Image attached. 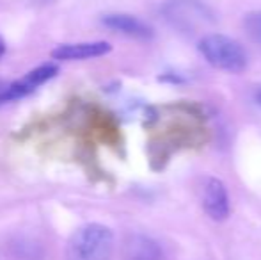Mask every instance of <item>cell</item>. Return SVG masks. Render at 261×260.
<instances>
[{
  "label": "cell",
  "mask_w": 261,
  "mask_h": 260,
  "mask_svg": "<svg viewBox=\"0 0 261 260\" xmlns=\"http://www.w3.org/2000/svg\"><path fill=\"white\" fill-rule=\"evenodd\" d=\"M4 54H6V41H4L2 36H0V59L4 57Z\"/></svg>",
  "instance_id": "obj_12"
},
{
  "label": "cell",
  "mask_w": 261,
  "mask_h": 260,
  "mask_svg": "<svg viewBox=\"0 0 261 260\" xmlns=\"http://www.w3.org/2000/svg\"><path fill=\"white\" fill-rule=\"evenodd\" d=\"M254 102L258 105H261V87H258V89L254 91Z\"/></svg>",
  "instance_id": "obj_11"
},
{
  "label": "cell",
  "mask_w": 261,
  "mask_h": 260,
  "mask_svg": "<svg viewBox=\"0 0 261 260\" xmlns=\"http://www.w3.org/2000/svg\"><path fill=\"white\" fill-rule=\"evenodd\" d=\"M112 50L110 43L107 41H84V43H68L59 45L52 50L50 56L57 61H86L103 57Z\"/></svg>",
  "instance_id": "obj_6"
},
{
  "label": "cell",
  "mask_w": 261,
  "mask_h": 260,
  "mask_svg": "<svg viewBox=\"0 0 261 260\" xmlns=\"http://www.w3.org/2000/svg\"><path fill=\"white\" fill-rule=\"evenodd\" d=\"M162 82H172V84H183L185 79H181L179 75H172V73H165V75L160 77Z\"/></svg>",
  "instance_id": "obj_10"
},
{
  "label": "cell",
  "mask_w": 261,
  "mask_h": 260,
  "mask_svg": "<svg viewBox=\"0 0 261 260\" xmlns=\"http://www.w3.org/2000/svg\"><path fill=\"white\" fill-rule=\"evenodd\" d=\"M112 251V230L100 223H87L68 241L66 260H110Z\"/></svg>",
  "instance_id": "obj_1"
},
{
  "label": "cell",
  "mask_w": 261,
  "mask_h": 260,
  "mask_svg": "<svg viewBox=\"0 0 261 260\" xmlns=\"http://www.w3.org/2000/svg\"><path fill=\"white\" fill-rule=\"evenodd\" d=\"M59 68L54 63H45L41 66H36L34 69H31L29 73H25L21 79L14 80L13 84L6 86L4 89H0V105L9 104V102L20 100L29 94H32L36 89L46 84L48 80H52L57 75Z\"/></svg>",
  "instance_id": "obj_4"
},
{
  "label": "cell",
  "mask_w": 261,
  "mask_h": 260,
  "mask_svg": "<svg viewBox=\"0 0 261 260\" xmlns=\"http://www.w3.org/2000/svg\"><path fill=\"white\" fill-rule=\"evenodd\" d=\"M199 52L210 66L226 73H242L247 68V52L237 41L224 34H208L199 41Z\"/></svg>",
  "instance_id": "obj_2"
},
{
  "label": "cell",
  "mask_w": 261,
  "mask_h": 260,
  "mask_svg": "<svg viewBox=\"0 0 261 260\" xmlns=\"http://www.w3.org/2000/svg\"><path fill=\"white\" fill-rule=\"evenodd\" d=\"M164 20L181 34H196L215 23V14L201 0H167L162 6Z\"/></svg>",
  "instance_id": "obj_3"
},
{
  "label": "cell",
  "mask_w": 261,
  "mask_h": 260,
  "mask_svg": "<svg viewBox=\"0 0 261 260\" xmlns=\"http://www.w3.org/2000/svg\"><path fill=\"white\" fill-rule=\"evenodd\" d=\"M201 207L212 221H226L229 218V195L220 178L208 177L201 187Z\"/></svg>",
  "instance_id": "obj_5"
},
{
  "label": "cell",
  "mask_w": 261,
  "mask_h": 260,
  "mask_svg": "<svg viewBox=\"0 0 261 260\" xmlns=\"http://www.w3.org/2000/svg\"><path fill=\"white\" fill-rule=\"evenodd\" d=\"M101 23L107 29L114 32H119V34L130 36L134 39H141V41H149L153 39V29L148 23H144L139 18L132 16V14H123V13H112L105 14L101 18Z\"/></svg>",
  "instance_id": "obj_7"
},
{
  "label": "cell",
  "mask_w": 261,
  "mask_h": 260,
  "mask_svg": "<svg viewBox=\"0 0 261 260\" xmlns=\"http://www.w3.org/2000/svg\"><path fill=\"white\" fill-rule=\"evenodd\" d=\"M244 31L252 43L261 46V11H252V13L245 14Z\"/></svg>",
  "instance_id": "obj_9"
},
{
  "label": "cell",
  "mask_w": 261,
  "mask_h": 260,
  "mask_svg": "<svg viewBox=\"0 0 261 260\" xmlns=\"http://www.w3.org/2000/svg\"><path fill=\"white\" fill-rule=\"evenodd\" d=\"M124 260H164V250L155 239L135 233L126 239Z\"/></svg>",
  "instance_id": "obj_8"
}]
</instances>
